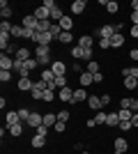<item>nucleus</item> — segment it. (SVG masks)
<instances>
[{
	"instance_id": "603ef678",
	"label": "nucleus",
	"mask_w": 138,
	"mask_h": 154,
	"mask_svg": "<svg viewBox=\"0 0 138 154\" xmlns=\"http://www.w3.org/2000/svg\"><path fill=\"white\" fill-rule=\"evenodd\" d=\"M94 83H104V74H101V71L94 74Z\"/></svg>"
},
{
	"instance_id": "4be33fe9",
	"label": "nucleus",
	"mask_w": 138,
	"mask_h": 154,
	"mask_svg": "<svg viewBox=\"0 0 138 154\" xmlns=\"http://www.w3.org/2000/svg\"><path fill=\"white\" fill-rule=\"evenodd\" d=\"M32 55H30V51H28L26 46H21L19 51H16V55H14V60H21V62H26V60H30Z\"/></svg>"
},
{
	"instance_id": "2f4dec72",
	"label": "nucleus",
	"mask_w": 138,
	"mask_h": 154,
	"mask_svg": "<svg viewBox=\"0 0 138 154\" xmlns=\"http://www.w3.org/2000/svg\"><path fill=\"white\" fill-rule=\"evenodd\" d=\"M32 115V110H28V108H19V117H21V122L26 124L28 122V117Z\"/></svg>"
},
{
	"instance_id": "6e6552de",
	"label": "nucleus",
	"mask_w": 138,
	"mask_h": 154,
	"mask_svg": "<svg viewBox=\"0 0 138 154\" xmlns=\"http://www.w3.org/2000/svg\"><path fill=\"white\" fill-rule=\"evenodd\" d=\"M87 106H90L92 110H101V108H104V103H101V97H97V94L87 97Z\"/></svg>"
},
{
	"instance_id": "58836bf2",
	"label": "nucleus",
	"mask_w": 138,
	"mask_h": 154,
	"mask_svg": "<svg viewBox=\"0 0 138 154\" xmlns=\"http://www.w3.org/2000/svg\"><path fill=\"white\" fill-rule=\"evenodd\" d=\"M12 23H9V21H2V23H0V32H5V35H9V32H12Z\"/></svg>"
},
{
	"instance_id": "2eb2a0df",
	"label": "nucleus",
	"mask_w": 138,
	"mask_h": 154,
	"mask_svg": "<svg viewBox=\"0 0 138 154\" xmlns=\"http://www.w3.org/2000/svg\"><path fill=\"white\" fill-rule=\"evenodd\" d=\"M118 124H120V115L115 113V110L108 113V117H106V127H108V129H115Z\"/></svg>"
},
{
	"instance_id": "c03bdc74",
	"label": "nucleus",
	"mask_w": 138,
	"mask_h": 154,
	"mask_svg": "<svg viewBox=\"0 0 138 154\" xmlns=\"http://www.w3.org/2000/svg\"><path fill=\"white\" fill-rule=\"evenodd\" d=\"M120 108H129V110H131V99H129V97L120 99Z\"/></svg>"
},
{
	"instance_id": "c756f323",
	"label": "nucleus",
	"mask_w": 138,
	"mask_h": 154,
	"mask_svg": "<svg viewBox=\"0 0 138 154\" xmlns=\"http://www.w3.org/2000/svg\"><path fill=\"white\" fill-rule=\"evenodd\" d=\"M118 115H120V120H131V117H133V110H129V108H120V110H118Z\"/></svg>"
},
{
	"instance_id": "cd10ccee",
	"label": "nucleus",
	"mask_w": 138,
	"mask_h": 154,
	"mask_svg": "<svg viewBox=\"0 0 138 154\" xmlns=\"http://www.w3.org/2000/svg\"><path fill=\"white\" fill-rule=\"evenodd\" d=\"M9 134H12L14 138L23 136V122H21V124H14V127H9Z\"/></svg>"
},
{
	"instance_id": "de8ad7c7",
	"label": "nucleus",
	"mask_w": 138,
	"mask_h": 154,
	"mask_svg": "<svg viewBox=\"0 0 138 154\" xmlns=\"http://www.w3.org/2000/svg\"><path fill=\"white\" fill-rule=\"evenodd\" d=\"M83 60H85V62L94 60V58H92V48H83Z\"/></svg>"
},
{
	"instance_id": "4c0bfd02",
	"label": "nucleus",
	"mask_w": 138,
	"mask_h": 154,
	"mask_svg": "<svg viewBox=\"0 0 138 154\" xmlns=\"http://www.w3.org/2000/svg\"><path fill=\"white\" fill-rule=\"evenodd\" d=\"M53 99H55V90H46L44 97H41V101H46V103H51Z\"/></svg>"
},
{
	"instance_id": "09e8293b",
	"label": "nucleus",
	"mask_w": 138,
	"mask_h": 154,
	"mask_svg": "<svg viewBox=\"0 0 138 154\" xmlns=\"http://www.w3.org/2000/svg\"><path fill=\"white\" fill-rule=\"evenodd\" d=\"M41 5H44L46 9H48V12H51V9H55V7H58V5H55V0H44Z\"/></svg>"
},
{
	"instance_id": "7ed1b4c3",
	"label": "nucleus",
	"mask_w": 138,
	"mask_h": 154,
	"mask_svg": "<svg viewBox=\"0 0 138 154\" xmlns=\"http://www.w3.org/2000/svg\"><path fill=\"white\" fill-rule=\"evenodd\" d=\"M28 127H32V129H37V127H41V124H44V115H41V113H37V110H32V115L28 117Z\"/></svg>"
},
{
	"instance_id": "3c124183",
	"label": "nucleus",
	"mask_w": 138,
	"mask_h": 154,
	"mask_svg": "<svg viewBox=\"0 0 138 154\" xmlns=\"http://www.w3.org/2000/svg\"><path fill=\"white\" fill-rule=\"evenodd\" d=\"M37 134H39V136H48V129L41 124V127H37Z\"/></svg>"
},
{
	"instance_id": "bf43d9fd",
	"label": "nucleus",
	"mask_w": 138,
	"mask_h": 154,
	"mask_svg": "<svg viewBox=\"0 0 138 154\" xmlns=\"http://www.w3.org/2000/svg\"><path fill=\"white\" fill-rule=\"evenodd\" d=\"M85 124H87V127H90V129H92V127H97V122H94V117H90V120H87Z\"/></svg>"
},
{
	"instance_id": "13d9d810",
	"label": "nucleus",
	"mask_w": 138,
	"mask_h": 154,
	"mask_svg": "<svg viewBox=\"0 0 138 154\" xmlns=\"http://www.w3.org/2000/svg\"><path fill=\"white\" fill-rule=\"evenodd\" d=\"M131 124L138 129V113H133V117H131Z\"/></svg>"
},
{
	"instance_id": "7c9ffc66",
	"label": "nucleus",
	"mask_w": 138,
	"mask_h": 154,
	"mask_svg": "<svg viewBox=\"0 0 138 154\" xmlns=\"http://www.w3.org/2000/svg\"><path fill=\"white\" fill-rule=\"evenodd\" d=\"M51 21H39V26H37V32H51Z\"/></svg>"
},
{
	"instance_id": "ddd939ff",
	"label": "nucleus",
	"mask_w": 138,
	"mask_h": 154,
	"mask_svg": "<svg viewBox=\"0 0 138 154\" xmlns=\"http://www.w3.org/2000/svg\"><path fill=\"white\" fill-rule=\"evenodd\" d=\"M115 35V28L113 26H101L99 28V39H111Z\"/></svg>"
},
{
	"instance_id": "052dcab7",
	"label": "nucleus",
	"mask_w": 138,
	"mask_h": 154,
	"mask_svg": "<svg viewBox=\"0 0 138 154\" xmlns=\"http://www.w3.org/2000/svg\"><path fill=\"white\" fill-rule=\"evenodd\" d=\"M131 12H138V0H131Z\"/></svg>"
},
{
	"instance_id": "72a5a7b5",
	"label": "nucleus",
	"mask_w": 138,
	"mask_h": 154,
	"mask_svg": "<svg viewBox=\"0 0 138 154\" xmlns=\"http://www.w3.org/2000/svg\"><path fill=\"white\" fill-rule=\"evenodd\" d=\"M118 9H120L118 2H115V0H108V5H106V12H108V14H115Z\"/></svg>"
},
{
	"instance_id": "393cba45",
	"label": "nucleus",
	"mask_w": 138,
	"mask_h": 154,
	"mask_svg": "<svg viewBox=\"0 0 138 154\" xmlns=\"http://www.w3.org/2000/svg\"><path fill=\"white\" fill-rule=\"evenodd\" d=\"M85 71H87V74H92V76H94V74H99V62H97V60L85 62Z\"/></svg>"
},
{
	"instance_id": "dca6fc26",
	"label": "nucleus",
	"mask_w": 138,
	"mask_h": 154,
	"mask_svg": "<svg viewBox=\"0 0 138 154\" xmlns=\"http://www.w3.org/2000/svg\"><path fill=\"white\" fill-rule=\"evenodd\" d=\"M35 16H37V21H48V19H51V12L41 5V7H37V9H35Z\"/></svg>"
},
{
	"instance_id": "f3484780",
	"label": "nucleus",
	"mask_w": 138,
	"mask_h": 154,
	"mask_svg": "<svg viewBox=\"0 0 138 154\" xmlns=\"http://www.w3.org/2000/svg\"><path fill=\"white\" fill-rule=\"evenodd\" d=\"M78 83H81V88H87L90 83H94V76L87 74V71H83V74H78Z\"/></svg>"
},
{
	"instance_id": "473e14b6",
	"label": "nucleus",
	"mask_w": 138,
	"mask_h": 154,
	"mask_svg": "<svg viewBox=\"0 0 138 154\" xmlns=\"http://www.w3.org/2000/svg\"><path fill=\"white\" fill-rule=\"evenodd\" d=\"M106 117H108V113H104V110H97L94 122H97V124H106Z\"/></svg>"
},
{
	"instance_id": "412c9836",
	"label": "nucleus",
	"mask_w": 138,
	"mask_h": 154,
	"mask_svg": "<svg viewBox=\"0 0 138 154\" xmlns=\"http://www.w3.org/2000/svg\"><path fill=\"white\" fill-rule=\"evenodd\" d=\"M122 78H136L138 81V64L136 67H124L122 69Z\"/></svg>"
},
{
	"instance_id": "bb28decb",
	"label": "nucleus",
	"mask_w": 138,
	"mask_h": 154,
	"mask_svg": "<svg viewBox=\"0 0 138 154\" xmlns=\"http://www.w3.org/2000/svg\"><path fill=\"white\" fill-rule=\"evenodd\" d=\"M55 78H58V76H55L51 69H44V71H41V81H46V83H53Z\"/></svg>"
},
{
	"instance_id": "a18cd8bd",
	"label": "nucleus",
	"mask_w": 138,
	"mask_h": 154,
	"mask_svg": "<svg viewBox=\"0 0 138 154\" xmlns=\"http://www.w3.org/2000/svg\"><path fill=\"white\" fill-rule=\"evenodd\" d=\"M99 48H101V51H106V48H111V39H99Z\"/></svg>"
},
{
	"instance_id": "6e6d98bb",
	"label": "nucleus",
	"mask_w": 138,
	"mask_h": 154,
	"mask_svg": "<svg viewBox=\"0 0 138 154\" xmlns=\"http://www.w3.org/2000/svg\"><path fill=\"white\" fill-rule=\"evenodd\" d=\"M131 23H133V26H138V12H131Z\"/></svg>"
},
{
	"instance_id": "f8f14e48",
	"label": "nucleus",
	"mask_w": 138,
	"mask_h": 154,
	"mask_svg": "<svg viewBox=\"0 0 138 154\" xmlns=\"http://www.w3.org/2000/svg\"><path fill=\"white\" fill-rule=\"evenodd\" d=\"M58 124V113H44V127L51 129Z\"/></svg>"
},
{
	"instance_id": "1a4fd4ad",
	"label": "nucleus",
	"mask_w": 138,
	"mask_h": 154,
	"mask_svg": "<svg viewBox=\"0 0 138 154\" xmlns=\"http://www.w3.org/2000/svg\"><path fill=\"white\" fill-rule=\"evenodd\" d=\"M124 46V35L122 32H115L111 37V48H122Z\"/></svg>"
},
{
	"instance_id": "9d476101",
	"label": "nucleus",
	"mask_w": 138,
	"mask_h": 154,
	"mask_svg": "<svg viewBox=\"0 0 138 154\" xmlns=\"http://www.w3.org/2000/svg\"><path fill=\"white\" fill-rule=\"evenodd\" d=\"M113 147H115V152H122V154H124L127 149H129V143H127V138L118 136V138H115V145H113Z\"/></svg>"
},
{
	"instance_id": "aec40b11",
	"label": "nucleus",
	"mask_w": 138,
	"mask_h": 154,
	"mask_svg": "<svg viewBox=\"0 0 138 154\" xmlns=\"http://www.w3.org/2000/svg\"><path fill=\"white\" fill-rule=\"evenodd\" d=\"M78 46H83V48H92V46H94V37H92V35H83V37H78Z\"/></svg>"
},
{
	"instance_id": "c9c22d12",
	"label": "nucleus",
	"mask_w": 138,
	"mask_h": 154,
	"mask_svg": "<svg viewBox=\"0 0 138 154\" xmlns=\"http://www.w3.org/2000/svg\"><path fill=\"white\" fill-rule=\"evenodd\" d=\"M133 124H131V120H120V124H118V129L120 131H129Z\"/></svg>"
},
{
	"instance_id": "e433bc0d",
	"label": "nucleus",
	"mask_w": 138,
	"mask_h": 154,
	"mask_svg": "<svg viewBox=\"0 0 138 154\" xmlns=\"http://www.w3.org/2000/svg\"><path fill=\"white\" fill-rule=\"evenodd\" d=\"M14 39H19V37H23V26H14L12 28V32H9Z\"/></svg>"
},
{
	"instance_id": "f03ea898",
	"label": "nucleus",
	"mask_w": 138,
	"mask_h": 154,
	"mask_svg": "<svg viewBox=\"0 0 138 154\" xmlns=\"http://www.w3.org/2000/svg\"><path fill=\"white\" fill-rule=\"evenodd\" d=\"M14 69V58L7 53H0V71H12Z\"/></svg>"
},
{
	"instance_id": "a211bd4d",
	"label": "nucleus",
	"mask_w": 138,
	"mask_h": 154,
	"mask_svg": "<svg viewBox=\"0 0 138 154\" xmlns=\"http://www.w3.org/2000/svg\"><path fill=\"white\" fill-rule=\"evenodd\" d=\"M83 99H87V92H85V88H76V90H74V101L72 103H81L83 101Z\"/></svg>"
},
{
	"instance_id": "49530a36",
	"label": "nucleus",
	"mask_w": 138,
	"mask_h": 154,
	"mask_svg": "<svg viewBox=\"0 0 138 154\" xmlns=\"http://www.w3.org/2000/svg\"><path fill=\"white\" fill-rule=\"evenodd\" d=\"M53 129H55L58 134H65V129H67V122H60V120H58V124H55Z\"/></svg>"
},
{
	"instance_id": "a19ab883",
	"label": "nucleus",
	"mask_w": 138,
	"mask_h": 154,
	"mask_svg": "<svg viewBox=\"0 0 138 154\" xmlns=\"http://www.w3.org/2000/svg\"><path fill=\"white\" fill-rule=\"evenodd\" d=\"M69 117H72L69 110H60V113H58V120H60V122H69Z\"/></svg>"
},
{
	"instance_id": "f704fd0d",
	"label": "nucleus",
	"mask_w": 138,
	"mask_h": 154,
	"mask_svg": "<svg viewBox=\"0 0 138 154\" xmlns=\"http://www.w3.org/2000/svg\"><path fill=\"white\" fill-rule=\"evenodd\" d=\"M72 58L83 60V46H74V48H72Z\"/></svg>"
},
{
	"instance_id": "79ce46f5",
	"label": "nucleus",
	"mask_w": 138,
	"mask_h": 154,
	"mask_svg": "<svg viewBox=\"0 0 138 154\" xmlns=\"http://www.w3.org/2000/svg\"><path fill=\"white\" fill-rule=\"evenodd\" d=\"M12 81V71H0V83H7Z\"/></svg>"
},
{
	"instance_id": "4d7b16f0",
	"label": "nucleus",
	"mask_w": 138,
	"mask_h": 154,
	"mask_svg": "<svg viewBox=\"0 0 138 154\" xmlns=\"http://www.w3.org/2000/svg\"><path fill=\"white\" fill-rule=\"evenodd\" d=\"M131 37L138 39V26H131Z\"/></svg>"
},
{
	"instance_id": "5fc2aeb1",
	"label": "nucleus",
	"mask_w": 138,
	"mask_h": 154,
	"mask_svg": "<svg viewBox=\"0 0 138 154\" xmlns=\"http://www.w3.org/2000/svg\"><path fill=\"white\" fill-rule=\"evenodd\" d=\"M131 110H133V113H138V99H131Z\"/></svg>"
},
{
	"instance_id": "c85d7f7f",
	"label": "nucleus",
	"mask_w": 138,
	"mask_h": 154,
	"mask_svg": "<svg viewBox=\"0 0 138 154\" xmlns=\"http://www.w3.org/2000/svg\"><path fill=\"white\" fill-rule=\"evenodd\" d=\"M58 42H60V44H72V42H74V35H72V32H62V35L58 37Z\"/></svg>"
},
{
	"instance_id": "5701e85b",
	"label": "nucleus",
	"mask_w": 138,
	"mask_h": 154,
	"mask_svg": "<svg viewBox=\"0 0 138 154\" xmlns=\"http://www.w3.org/2000/svg\"><path fill=\"white\" fill-rule=\"evenodd\" d=\"M30 145H32L35 149L44 147V145H46V136H39V134H35V136H32V140H30Z\"/></svg>"
},
{
	"instance_id": "680f3d73",
	"label": "nucleus",
	"mask_w": 138,
	"mask_h": 154,
	"mask_svg": "<svg viewBox=\"0 0 138 154\" xmlns=\"http://www.w3.org/2000/svg\"><path fill=\"white\" fill-rule=\"evenodd\" d=\"M113 154H122V152H113Z\"/></svg>"
},
{
	"instance_id": "39448f33",
	"label": "nucleus",
	"mask_w": 138,
	"mask_h": 154,
	"mask_svg": "<svg viewBox=\"0 0 138 154\" xmlns=\"http://www.w3.org/2000/svg\"><path fill=\"white\" fill-rule=\"evenodd\" d=\"M51 71L55 76H67V64L62 62V60H55V62L51 64Z\"/></svg>"
},
{
	"instance_id": "20e7f679",
	"label": "nucleus",
	"mask_w": 138,
	"mask_h": 154,
	"mask_svg": "<svg viewBox=\"0 0 138 154\" xmlns=\"http://www.w3.org/2000/svg\"><path fill=\"white\" fill-rule=\"evenodd\" d=\"M14 124H21V117H19V110H9L5 115V127H14Z\"/></svg>"
},
{
	"instance_id": "4468645a",
	"label": "nucleus",
	"mask_w": 138,
	"mask_h": 154,
	"mask_svg": "<svg viewBox=\"0 0 138 154\" xmlns=\"http://www.w3.org/2000/svg\"><path fill=\"white\" fill-rule=\"evenodd\" d=\"M85 7H87L85 0H74V2H72V14H83V12H85Z\"/></svg>"
},
{
	"instance_id": "864d4df0",
	"label": "nucleus",
	"mask_w": 138,
	"mask_h": 154,
	"mask_svg": "<svg viewBox=\"0 0 138 154\" xmlns=\"http://www.w3.org/2000/svg\"><path fill=\"white\" fill-rule=\"evenodd\" d=\"M129 58H131V60H138V48H131V51H129Z\"/></svg>"
},
{
	"instance_id": "8fccbe9b",
	"label": "nucleus",
	"mask_w": 138,
	"mask_h": 154,
	"mask_svg": "<svg viewBox=\"0 0 138 154\" xmlns=\"http://www.w3.org/2000/svg\"><path fill=\"white\" fill-rule=\"evenodd\" d=\"M111 101H113V99H111V94H101V103H104V106H108Z\"/></svg>"
},
{
	"instance_id": "0eeeda50",
	"label": "nucleus",
	"mask_w": 138,
	"mask_h": 154,
	"mask_svg": "<svg viewBox=\"0 0 138 154\" xmlns=\"http://www.w3.org/2000/svg\"><path fill=\"white\" fill-rule=\"evenodd\" d=\"M60 101H65V103H72L74 101V90L69 88V85L60 90Z\"/></svg>"
},
{
	"instance_id": "6ab92c4d",
	"label": "nucleus",
	"mask_w": 138,
	"mask_h": 154,
	"mask_svg": "<svg viewBox=\"0 0 138 154\" xmlns=\"http://www.w3.org/2000/svg\"><path fill=\"white\" fill-rule=\"evenodd\" d=\"M0 16H2V21H9V19H12V7L7 5L5 0L0 2Z\"/></svg>"
},
{
	"instance_id": "b1692460",
	"label": "nucleus",
	"mask_w": 138,
	"mask_h": 154,
	"mask_svg": "<svg viewBox=\"0 0 138 154\" xmlns=\"http://www.w3.org/2000/svg\"><path fill=\"white\" fill-rule=\"evenodd\" d=\"M60 28H62V32H72L74 19H72V16H62V21H60Z\"/></svg>"
},
{
	"instance_id": "f257e3e1",
	"label": "nucleus",
	"mask_w": 138,
	"mask_h": 154,
	"mask_svg": "<svg viewBox=\"0 0 138 154\" xmlns=\"http://www.w3.org/2000/svg\"><path fill=\"white\" fill-rule=\"evenodd\" d=\"M35 58H37V62H39V67H44V64H53L51 62V46H37L35 48Z\"/></svg>"
},
{
	"instance_id": "ea45409f",
	"label": "nucleus",
	"mask_w": 138,
	"mask_h": 154,
	"mask_svg": "<svg viewBox=\"0 0 138 154\" xmlns=\"http://www.w3.org/2000/svg\"><path fill=\"white\" fill-rule=\"evenodd\" d=\"M26 67H28V69H30V71H35V69H37V67H39V62H37V58H30V60H26Z\"/></svg>"
},
{
	"instance_id": "37998d69",
	"label": "nucleus",
	"mask_w": 138,
	"mask_h": 154,
	"mask_svg": "<svg viewBox=\"0 0 138 154\" xmlns=\"http://www.w3.org/2000/svg\"><path fill=\"white\" fill-rule=\"evenodd\" d=\"M55 85H58L60 90H62V88H67V76H58V78H55Z\"/></svg>"
},
{
	"instance_id": "423d86ee",
	"label": "nucleus",
	"mask_w": 138,
	"mask_h": 154,
	"mask_svg": "<svg viewBox=\"0 0 138 154\" xmlns=\"http://www.w3.org/2000/svg\"><path fill=\"white\" fill-rule=\"evenodd\" d=\"M37 26H39V21H37V16H35V14L23 16V28H28V30H37Z\"/></svg>"
},
{
	"instance_id": "a878e982",
	"label": "nucleus",
	"mask_w": 138,
	"mask_h": 154,
	"mask_svg": "<svg viewBox=\"0 0 138 154\" xmlns=\"http://www.w3.org/2000/svg\"><path fill=\"white\" fill-rule=\"evenodd\" d=\"M122 85H124V90H138L136 78H122Z\"/></svg>"
},
{
	"instance_id": "9b49d317",
	"label": "nucleus",
	"mask_w": 138,
	"mask_h": 154,
	"mask_svg": "<svg viewBox=\"0 0 138 154\" xmlns=\"http://www.w3.org/2000/svg\"><path fill=\"white\" fill-rule=\"evenodd\" d=\"M35 88V81H30V78H19V90L21 92H32Z\"/></svg>"
}]
</instances>
